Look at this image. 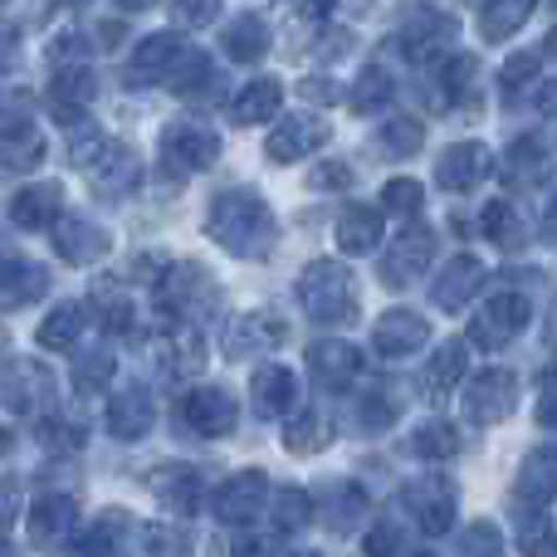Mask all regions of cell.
Masks as SVG:
<instances>
[{
	"instance_id": "3",
	"label": "cell",
	"mask_w": 557,
	"mask_h": 557,
	"mask_svg": "<svg viewBox=\"0 0 557 557\" xmlns=\"http://www.w3.org/2000/svg\"><path fill=\"white\" fill-rule=\"evenodd\" d=\"M186 411H191V421L201 425L206 435H215V431H225V425H231V396H221V392H196Z\"/></svg>"
},
{
	"instance_id": "6",
	"label": "cell",
	"mask_w": 557,
	"mask_h": 557,
	"mask_svg": "<svg viewBox=\"0 0 557 557\" xmlns=\"http://www.w3.org/2000/svg\"><path fill=\"white\" fill-rule=\"evenodd\" d=\"M74 327H78V318H74V313H59V318H49V323H45L39 343H45V347H64L69 337H74Z\"/></svg>"
},
{
	"instance_id": "7",
	"label": "cell",
	"mask_w": 557,
	"mask_h": 557,
	"mask_svg": "<svg viewBox=\"0 0 557 557\" xmlns=\"http://www.w3.org/2000/svg\"><path fill=\"white\" fill-rule=\"evenodd\" d=\"M465 543H470L465 557H499V539H494V529H484V523L480 529H470V539Z\"/></svg>"
},
{
	"instance_id": "2",
	"label": "cell",
	"mask_w": 557,
	"mask_h": 557,
	"mask_svg": "<svg viewBox=\"0 0 557 557\" xmlns=\"http://www.w3.org/2000/svg\"><path fill=\"white\" fill-rule=\"evenodd\" d=\"M260 499H264V480L260 474H240V480L221 494V513L225 519H250V513L260 509Z\"/></svg>"
},
{
	"instance_id": "9",
	"label": "cell",
	"mask_w": 557,
	"mask_h": 557,
	"mask_svg": "<svg viewBox=\"0 0 557 557\" xmlns=\"http://www.w3.org/2000/svg\"><path fill=\"white\" fill-rule=\"evenodd\" d=\"M5 445H10V435H5V431H0V455H5Z\"/></svg>"
},
{
	"instance_id": "5",
	"label": "cell",
	"mask_w": 557,
	"mask_h": 557,
	"mask_svg": "<svg viewBox=\"0 0 557 557\" xmlns=\"http://www.w3.org/2000/svg\"><path fill=\"white\" fill-rule=\"evenodd\" d=\"M113 421H117V435H137L147 425V401L143 396H123L117 411H113Z\"/></svg>"
},
{
	"instance_id": "1",
	"label": "cell",
	"mask_w": 557,
	"mask_h": 557,
	"mask_svg": "<svg viewBox=\"0 0 557 557\" xmlns=\"http://www.w3.org/2000/svg\"><path fill=\"white\" fill-rule=\"evenodd\" d=\"M69 529H74V504L69 499H49L29 513V533H35V543H45V548H54Z\"/></svg>"
},
{
	"instance_id": "8",
	"label": "cell",
	"mask_w": 557,
	"mask_h": 557,
	"mask_svg": "<svg viewBox=\"0 0 557 557\" xmlns=\"http://www.w3.org/2000/svg\"><path fill=\"white\" fill-rule=\"evenodd\" d=\"M270 103H274V88H255V94L240 103V117H260V113H270Z\"/></svg>"
},
{
	"instance_id": "4",
	"label": "cell",
	"mask_w": 557,
	"mask_h": 557,
	"mask_svg": "<svg viewBox=\"0 0 557 557\" xmlns=\"http://www.w3.org/2000/svg\"><path fill=\"white\" fill-rule=\"evenodd\" d=\"M54 201H59V196L49 191V186H35V191H25V196L15 201V221H20V225H39L49 211H54Z\"/></svg>"
}]
</instances>
